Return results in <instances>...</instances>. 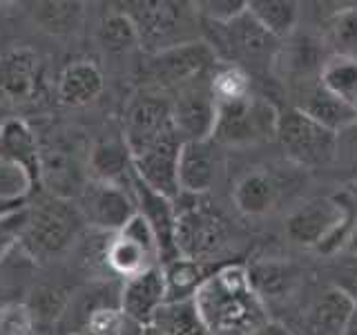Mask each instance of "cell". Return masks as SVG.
Returning a JSON list of instances; mask_svg holds the SVG:
<instances>
[{
  "label": "cell",
  "mask_w": 357,
  "mask_h": 335,
  "mask_svg": "<svg viewBox=\"0 0 357 335\" xmlns=\"http://www.w3.org/2000/svg\"><path fill=\"white\" fill-rule=\"evenodd\" d=\"M195 304L210 335H248L268 322L266 304L243 264H221L197 290Z\"/></svg>",
  "instance_id": "obj_1"
},
{
  "label": "cell",
  "mask_w": 357,
  "mask_h": 335,
  "mask_svg": "<svg viewBox=\"0 0 357 335\" xmlns=\"http://www.w3.org/2000/svg\"><path fill=\"white\" fill-rule=\"evenodd\" d=\"M85 219L74 199L47 197L29 206L27 228L20 248L31 262H52L78 241Z\"/></svg>",
  "instance_id": "obj_2"
},
{
  "label": "cell",
  "mask_w": 357,
  "mask_h": 335,
  "mask_svg": "<svg viewBox=\"0 0 357 335\" xmlns=\"http://www.w3.org/2000/svg\"><path fill=\"white\" fill-rule=\"evenodd\" d=\"M123 11L137 27L139 47L150 56L197 40V34L192 29L197 27V22L192 20V14L197 11L185 9L181 3H165V0L163 3L161 0L130 3Z\"/></svg>",
  "instance_id": "obj_3"
},
{
  "label": "cell",
  "mask_w": 357,
  "mask_h": 335,
  "mask_svg": "<svg viewBox=\"0 0 357 335\" xmlns=\"http://www.w3.org/2000/svg\"><path fill=\"white\" fill-rule=\"evenodd\" d=\"M176 208V230L174 246L176 255L185 260L215 266L217 257L228 248V226L223 217L210 206L201 204L199 197H192V204Z\"/></svg>",
  "instance_id": "obj_4"
},
{
  "label": "cell",
  "mask_w": 357,
  "mask_h": 335,
  "mask_svg": "<svg viewBox=\"0 0 357 335\" xmlns=\"http://www.w3.org/2000/svg\"><path fill=\"white\" fill-rule=\"evenodd\" d=\"M290 239L301 246L319 251H335L351 232L349 206H342L337 199H321L299 208L286 223Z\"/></svg>",
  "instance_id": "obj_5"
},
{
  "label": "cell",
  "mask_w": 357,
  "mask_h": 335,
  "mask_svg": "<svg viewBox=\"0 0 357 335\" xmlns=\"http://www.w3.org/2000/svg\"><path fill=\"white\" fill-rule=\"evenodd\" d=\"M103 260L112 273L123 277V282L154 266H161L159 244H156L150 223L139 212L130 219V223H126V228L107 234Z\"/></svg>",
  "instance_id": "obj_6"
},
{
  "label": "cell",
  "mask_w": 357,
  "mask_h": 335,
  "mask_svg": "<svg viewBox=\"0 0 357 335\" xmlns=\"http://www.w3.org/2000/svg\"><path fill=\"white\" fill-rule=\"evenodd\" d=\"M279 112L252 94L232 103H217V121L212 139L228 145H245L275 137Z\"/></svg>",
  "instance_id": "obj_7"
},
{
  "label": "cell",
  "mask_w": 357,
  "mask_h": 335,
  "mask_svg": "<svg viewBox=\"0 0 357 335\" xmlns=\"http://www.w3.org/2000/svg\"><path fill=\"white\" fill-rule=\"evenodd\" d=\"M217 67V52L212 45L204 40L185 43L178 47L165 50L150 56V63L145 67L148 78L159 87L183 89L199 81H206Z\"/></svg>",
  "instance_id": "obj_8"
},
{
  "label": "cell",
  "mask_w": 357,
  "mask_h": 335,
  "mask_svg": "<svg viewBox=\"0 0 357 335\" xmlns=\"http://www.w3.org/2000/svg\"><path fill=\"white\" fill-rule=\"evenodd\" d=\"M275 137L290 159L308 168L328 163L337 145V134L319 126L297 107L279 112Z\"/></svg>",
  "instance_id": "obj_9"
},
{
  "label": "cell",
  "mask_w": 357,
  "mask_h": 335,
  "mask_svg": "<svg viewBox=\"0 0 357 335\" xmlns=\"http://www.w3.org/2000/svg\"><path fill=\"white\" fill-rule=\"evenodd\" d=\"M76 206L85 219V226L96 228L105 234H114L137 215V199L126 186L103 184L87 179V184L76 197Z\"/></svg>",
  "instance_id": "obj_10"
},
{
  "label": "cell",
  "mask_w": 357,
  "mask_h": 335,
  "mask_svg": "<svg viewBox=\"0 0 357 335\" xmlns=\"http://www.w3.org/2000/svg\"><path fill=\"white\" fill-rule=\"evenodd\" d=\"M181 137L172 130L150 148L132 156L134 179L154 190L156 195L176 201L181 197L178 190V152H181Z\"/></svg>",
  "instance_id": "obj_11"
},
{
  "label": "cell",
  "mask_w": 357,
  "mask_h": 335,
  "mask_svg": "<svg viewBox=\"0 0 357 335\" xmlns=\"http://www.w3.org/2000/svg\"><path fill=\"white\" fill-rule=\"evenodd\" d=\"M174 130L172 123V103L161 96L143 94L132 100L126 112V126H123V139L128 143L130 154H139L150 148L165 134Z\"/></svg>",
  "instance_id": "obj_12"
},
{
  "label": "cell",
  "mask_w": 357,
  "mask_h": 335,
  "mask_svg": "<svg viewBox=\"0 0 357 335\" xmlns=\"http://www.w3.org/2000/svg\"><path fill=\"white\" fill-rule=\"evenodd\" d=\"M215 121L217 103L208 81L178 89L172 100V123L181 141H210Z\"/></svg>",
  "instance_id": "obj_13"
},
{
  "label": "cell",
  "mask_w": 357,
  "mask_h": 335,
  "mask_svg": "<svg viewBox=\"0 0 357 335\" xmlns=\"http://www.w3.org/2000/svg\"><path fill=\"white\" fill-rule=\"evenodd\" d=\"M167 302L165 277L161 266H154L137 277H130L121 286L119 306L130 322L137 327H150L154 315Z\"/></svg>",
  "instance_id": "obj_14"
},
{
  "label": "cell",
  "mask_w": 357,
  "mask_h": 335,
  "mask_svg": "<svg viewBox=\"0 0 357 335\" xmlns=\"http://www.w3.org/2000/svg\"><path fill=\"white\" fill-rule=\"evenodd\" d=\"M40 81V59L29 47H14L0 56V92L11 100L33 98Z\"/></svg>",
  "instance_id": "obj_15"
},
{
  "label": "cell",
  "mask_w": 357,
  "mask_h": 335,
  "mask_svg": "<svg viewBox=\"0 0 357 335\" xmlns=\"http://www.w3.org/2000/svg\"><path fill=\"white\" fill-rule=\"evenodd\" d=\"M0 154L18 165L29 188L40 186V145L25 121L9 119L0 126Z\"/></svg>",
  "instance_id": "obj_16"
},
{
  "label": "cell",
  "mask_w": 357,
  "mask_h": 335,
  "mask_svg": "<svg viewBox=\"0 0 357 335\" xmlns=\"http://www.w3.org/2000/svg\"><path fill=\"white\" fill-rule=\"evenodd\" d=\"M210 141H183L181 152H178V190L181 195L199 197L208 193L215 184L217 156Z\"/></svg>",
  "instance_id": "obj_17"
},
{
  "label": "cell",
  "mask_w": 357,
  "mask_h": 335,
  "mask_svg": "<svg viewBox=\"0 0 357 335\" xmlns=\"http://www.w3.org/2000/svg\"><path fill=\"white\" fill-rule=\"evenodd\" d=\"M223 29V40L228 43V47L232 56L243 61H268L273 59V54L277 52V38H273L259 22H257L248 9L243 11L239 18H234L228 25H217Z\"/></svg>",
  "instance_id": "obj_18"
},
{
  "label": "cell",
  "mask_w": 357,
  "mask_h": 335,
  "mask_svg": "<svg viewBox=\"0 0 357 335\" xmlns=\"http://www.w3.org/2000/svg\"><path fill=\"white\" fill-rule=\"evenodd\" d=\"M87 174L92 181L126 186L134 181L132 154L126 139H100L87 154Z\"/></svg>",
  "instance_id": "obj_19"
},
{
  "label": "cell",
  "mask_w": 357,
  "mask_h": 335,
  "mask_svg": "<svg viewBox=\"0 0 357 335\" xmlns=\"http://www.w3.org/2000/svg\"><path fill=\"white\" fill-rule=\"evenodd\" d=\"M40 184L50 186L54 197H61V188H72L78 197L87 181H83V170L78 165V154L63 141L47 143L40 148Z\"/></svg>",
  "instance_id": "obj_20"
},
{
  "label": "cell",
  "mask_w": 357,
  "mask_h": 335,
  "mask_svg": "<svg viewBox=\"0 0 357 335\" xmlns=\"http://www.w3.org/2000/svg\"><path fill=\"white\" fill-rule=\"evenodd\" d=\"M353 308L355 304L340 288H324L304 311V320H301L304 335H342Z\"/></svg>",
  "instance_id": "obj_21"
},
{
  "label": "cell",
  "mask_w": 357,
  "mask_h": 335,
  "mask_svg": "<svg viewBox=\"0 0 357 335\" xmlns=\"http://www.w3.org/2000/svg\"><path fill=\"white\" fill-rule=\"evenodd\" d=\"M297 110H301L306 117L317 121L319 126L335 134L349 130L357 123V107L344 103L337 96H333L319 81L304 89V98H301Z\"/></svg>",
  "instance_id": "obj_22"
},
{
  "label": "cell",
  "mask_w": 357,
  "mask_h": 335,
  "mask_svg": "<svg viewBox=\"0 0 357 335\" xmlns=\"http://www.w3.org/2000/svg\"><path fill=\"white\" fill-rule=\"evenodd\" d=\"M103 74L92 61H74L59 78V98L67 107H85L103 92Z\"/></svg>",
  "instance_id": "obj_23"
},
{
  "label": "cell",
  "mask_w": 357,
  "mask_h": 335,
  "mask_svg": "<svg viewBox=\"0 0 357 335\" xmlns=\"http://www.w3.org/2000/svg\"><path fill=\"white\" fill-rule=\"evenodd\" d=\"M219 266L201 264L195 260H185V257H174V260L161 264V271L165 277V290L167 302L178 299H192L201 284L217 271Z\"/></svg>",
  "instance_id": "obj_24"
},
{
  "label": "cell",
  "mask_w": 357,
  "mask_h": 335,
  "mask_svg": "<svg viewBox=\"0 0 357 335\" xmlns=\"http://www.w3.org/2000/svg\"><path fill=\"white\" fill-rule=\"evenodd\" d=\"M150 327L161 331L163 335H210L206 322L199 315L195 297L165 302L159 308V313L154 315Z\"/></svg>",
  "instance_id": "obj_25"
},
{
  "label": "cell",
  "mask_w": 357,
  "mask_h": 335,
  "mask_svg": "<svg viewBox=\"0 0 357 335\" xmlns=\"http://www.w3.org/2000/svg\"><path fill=\"white\" fill-rule=\"evenodd\" d=\"M317 81L344 103L357 107V61L351 56L333 54L319 67Z\"/></svg>",
  "instance_id": "obj_26"
},
{
  "label": "cell",
  "mask_w": 357,
  "mask_h": 335,
  "mask_svg": "<svg viewBox=\"0 0 357 335\" xmlns=\"http://www.w3.org/2000/svg\"><path fill=\"white\" fill-rule=\"evenodd\" d=\"M248 14L271 34L273 38H286L293 34L299 20V5L290 0H252Z\"/></svg>",
  "instance_id": "obj_27"
},
{
  "label": "cell",
  "mask_w": 357,
  "mask_h": 335,
  "mask_svg": "<svg viewBox=\"0 0 357 335\" xmlns=\"http://www.w3.org/2000/svg\"><path fill=\"white\" fill-rule=\"evenodd\" d=\"M277 186L271 174L248 172L234 186V204L243 215H264L275 204Z\"/></svg>",
  "instance_id": "obj_28"
},
{
  "label": "cell",
  "mask_w": 357,
  "mask_h": 335,
  "mask_svg": "<svg viewBox=\"0 0 357 335\" xmlns=\"http://www.w3.org/2000/svg\"><path fill=\"white\" fill-rule=\"evenodd\" d=\"M98 43L107 54H128L139 47V34L126 11H112L98 25Z\"/></svg>",
  "instance_id": "obj_29"
},
{
  "label": "cell",
  "mask_w": 357,
  "mask_h": 335,
  "mask_svg": "<svg viewBox=\"0 0 357 335\" xmlns=\"http://www.w3.org/2000/svg\"><path fill=\"white\" fill-rule=\"evenodd\" d=\"M31 16L40 29L50 34H72L81 27L83 5L81 3H36L31 5Z\"/></svg>",
  "instance_id": "obj_30"
},
{
  "label": "cell",
  "mask_w": 357,
  "mask_h": 335,
  "mask_svg": "<svg viewBox=\"0 0 357 335\" xmlns=\"http://www.w3.org/2000/svg\"><path fill=\"white\" fill-rule=\"evenodd\" d=\"M210 92L215 96V103H232L250 94L248 72L237 63H217L210 78Z\"/></svg>",
  "instance_id": "obj_31"
},
{
  "label": "cell",
  "mask_w": 357,
  "mask_h": 335,
  "mask_svg": "<svg viewBox=\"0 0 357 335\" xmlns=\"http://www.w3.org/2000/svg\"><path fill=\"white\" fill-rule=\"evenodd\" d=\"M248 275L255 290L264 299V304L266 297H282L284 293H288L295 282L293 268L279 262H259L255 266H248Z\"/></svg>",
  "instance_id": "obj_32"
},
{
  "label": "cell",
  "mask_w": 357,
  "mask_h": 335,
  "mask_svg": "<svg viewBox=\"0 0 357 335\" xmlns=\"http://www.w3.org/2000/svg\"><path fill=\"white\" fill-rule=\"evenodd\" d=\"M130 327H137V324L123 315V311L119 306H103L96 308L85 320V324L76 335H132ZM141 331L134 335H141Z\"/></svg>",
  "instance_id": "obj_33"
},
{
  "label": "cell",
  "mask_w": 357,
  "mask_h": 335,
  "mask_svg": "<svg viewBox=\"0 0 357 335\" xmlns=\"http://www.w3.org/2000/svg\"><path fill=\"white\" fill-rule=\"evenodd\" d=\"M11 260H14V253H11L7 260L0 262V308L20 304L18 297L20 293H25V286H27L29 257L25 255V260L16 264Z\"/></svg>",
  "instance_id": "obj_34"
},
{
  "label": "cell",
  "mask_w": 357,
  "mask_h": 335,
  "mask_svg": "<svg viewBox=\"0 0 357 335\" xmlns=\"http://www.w3.org/2000/svg\"><path fill=\"white\" fill-rule=\"evenodd\" d=\"M70 293L61 286H38L31 293V302H29V311L33 313V318L38 320H61L63 311L67 308V302H70Z\"/></svg>",
  "instance_id": "obj_35"
},
{
  "label": "cell",
  "mask_w": 357,
  "mask_h": 335,
  "mask_svg": "<svg viewBox=\"0 0 357 335\" xmlns=\"http://www.w3.org/2000/svg\"><path fill=\"white\" fill-rule=\"evenodd\" d=\"M27 219H29V204L16 212H9V215L0 217V262L7 260L20 246L22 234H25L27 228Z\"/></svg>",
  "instance_id": "obj_36"
},
{
  "label": "cell",
  "mask_w": 357,
  "mask_h": 335,
  "mask_svg": "<svg viewBox=\"0 0 357 335\" xmlns=\"http://www.w3.org/2000/svg\"><path fill=\"white\" fill-rule=\"evenodd\" d=\"M331 34L337 50L335 54L351 56L357 61V9H346L335 16Z\"/></svg>",
  "instance_id": "obj_37"
},
{
  "label": "cell",
  "mask_w": 357,
  "mask_h": 335,
  "mask_svg": "<svg viewBox=\"0 0 357 335\" xmlns=\"http://www.w3.org/2000/svg\"><path fill=\"white\" fill-rule=\"evenodd\" d=\"M192 7L197 16L206 18L212 25H228L248 9V3H241V0H204V3H195Z\"/></svg>",
  "instance_id": "obj_38"
},
{
  "label": "cell",
  "mask_w": 357,
  "mask_h": 335,
  "mask_svg": "<svg viewBox=\"0 0 357 335\" xmlns=\"http://www.w3.org/2000/svg\"><path fill=\"white\" fill-rule=\"evenodd\" d=\"M36 329V318L27 304H14L0 308V335H31Z\"/></svg>",
  "instance_id": "obj_39"
},
{
  "label": "cell",
  "mask_w": 357,
  "mask_h": 335,
  "mask_svg": "<svg viewBox=\"0 0 357 335\" xmlns=\"http://www.w3.org/2000/svg\"><path fill=\"white\" fill-rule=\"evenodd\" d=\"M333 286L340 288L353 304H357V253H353L351 257H346L344 262H340Z\"/></svg>",
  "instance_id": "obj_40"
},
{
  "label": "cell",
  "mask_w": 357,
  "mask_h": 335,
  "mask_svg": "<svg viewBox=\"0 0 357 335\" xmlns=\"http://www.w3.org/2000/svg\"><path fill=\"white\" fill-rule=\"evenodd\" d=\"M25 206H27V201L22 195H0V217L9 215V212H16Z\"/></svg>",
  "instance_id": "obj_41"
},
{
  "label": "cell",
  "mask_w": 357,
  "mask_h": 335,
  "mask_svg": "<svg viewBox=\"0 0 357 335\" xmlns=\"http://www.w3.org/2000/svg\"><path fill=\"white\" fill-rule=\"evenodd\" d=\"M248 335H293L288 327H284L282 322H275V320H268L264 322L261 327H257L255 331H250Z\"/></svg>",
  "instance_id": "obj_42"
},
{
  "label": "cell",
  "mask_w": 357,
  "mask_h": 335,
  "mask_svg": "<svg viewBox=\"0 0 357 335\" xmlns=\"http://www.w3.org/2000/svg\"><path fill=\"white\" fill-rule=\"evenodd\" d=\"M342 335H357V304H355V308L351 311L349 320H346Z\"/></svg>",
  "instance_id": "obj_43"
},
{
  "label": "cell",
  "mask_w": 357,
  "mask_h": 335,
  "mask_svg": "<svg viewBox=\"0 0 357 335\" xmlns=\"http://www.w3.org/2000/svg\"><path fill=\"white\" fill-rule=\"evenodd\" d=\"M141 335H163V333H161V331H156L154 327H143Z\"/></svg>",
  "instance_id": "obj_44"
},
{
  "label": "cell",
  "mask_w": 357,
  "mask_h": 335,
  "mask_svg": "<svg viewBox=\"0 0 357 335\" xmlns=\"http://www.w3.org/2000/svg\"><path fill=\"white\" fill-rule=\"evenodd\" d=\"M351 253H357V228L353 232V244H351Z\"/></svg>",
  "instance_id": "obj_45"
}]
</instances>
